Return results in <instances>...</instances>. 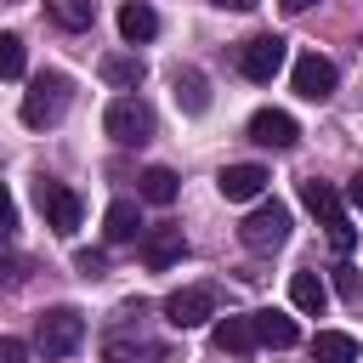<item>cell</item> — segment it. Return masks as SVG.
Listing matches in <instances>:
<instances>
[{
    "mask_svg": "<svg viewBox=\"0 0 363 363\" xmlns=\"http://www.w3.org/2000/svg\"><path fill=\"white\" fill-rule=\"evenodd\" d=\"M142 318H147L142 301L119 312V323H113L108 340H102V357H108V363H164V346L142 335Z\"/></svg>",
    "mask_w": 363,
    "mask_h": 363,
    "instance_id": "1",
    "label": "cell"
},
{
    "mask_svg": "<svg viewBox=\"0 0 363 363\" xmlns=\"http://www.w3.org/2000/svg\"><path fill=\"white\" fill-rule=\"evenodd\" d=\"M79 340H85V318H79L74 306H51V312L34 318V352H40L45 363L79 352Z\"/></svg>",
    "mask_w": 363,
    "mask_h": 363,
    "instance_id": "2",
    "label": "cell"
},
{
    "mask_svg": "<svg viewBox=\"0 0 363 363\" xmlns=\"http://www.w3.org/2000/svg\"><path fill=\"white\" fill-rule=\"evenodd\" d=\"M62 113H68V74H57V68L34 74V85L23 91V125L45 130V125H57Z\"/></svg>",
    "mask_w": 363,
    "mask_h": 363,
    "instance_id": "3",
    "label": "cell"
},
{
    "mask_svg": "<svg viewBox=\"0 0 363 363\" xmlns=\"http://www.w3.org/2000/svg\"><path fill=\"white\" fill-rule=\"evenodd\" d=\"M301 199H306V210H312V216L329 227V244L346 255V250L357 244V227L346 221V210H340V193H335L329 182H306V187H301Z\"/></svg>",
    "mask_w": 363,
    "mask_h": 363,
    "instance_id": "4",
    "label": "cell"
},
{
    "mask_svg": "<svg viewBox=\"0 0 363 363\" xmlns=\"http://www.w3.org/2000/svg\"><path fill=\"white\" fill-rule=\"evenodd\" d=\"M108 136L119 142V147H142L147 136H153V108L142 102V96H119V102H108Z\"/></svg>",
    "mask_w": 363,
    "mask_h": 363,
    "instance_id": "5",
    "label": "cell"
},
{
    "mask_svg": "<svg viewBox=\"0 0 363 363\" xmlns=\"http://www.w3.org/2000/svg\"><path fill=\"white\" fill-rule=\"evenodd\" d=\"M238 238H244V250H255V255H272V250L289 238V210H284V204H255V210L244 216Z\"/></svg>",
    "mask_w": 363,
    "mask_h": 363,
    "instance_id": "6",
    "label": "cell"
},
{
    "mask_svg": "<svg viewBox=\"0 0 363 363\" xmlns=\"http://www.w3.org/2000/svg\"><path fill=\"white\" fill-rule=\"evenodd\" d=\"M34 199H40V216H45V227L51 233H62V238H74L79 233V193L74 187H62V182H34Z\"/></svg>",
    "mask_w": 363,
    "mask_h": 363,
    "instance_id": "7",
    "label": "cell"
},
{
    "mask_svg": "<svg viewBox=\"0 0 363 363\" xmlns=\"http://www.w3.org/2000/svg\"><path fill=\"white\" fill-rule=\"evenodd\" d=\"M164 318H170L176 329H199V323H210V318H216V289H210V284H187V289L164 295Z\"/></svg>",
    "mask_w": 363,
    "mask_h": 363,
    "instance_id": "8",
    "label": "cell"
},
{
    "mask_svg": "<svg viewBox=\"0 0 363 363\" xmlns=\"http://www.w3.org/2000/svg\"><path fill=\"white\" fill-rule=\"evenodd\" d=\"M284 57H289V45L278 40V34H255L244 51H238V68H244V79H255V85H267L278 68H284Z\"/></svg>",
    "mask_w": 363,
    "mask_h": 363,
    "instance_id": "9",
    "label": "cell"
},
{
    "mask_svg": "<svg viewBox=\"0 0 363 363\" xmlns=\"http://www.w3.org/2000/svg\"><path fill=\"white\" fill-rule=\"evenodd\" d=\"M289 79H295V96H306V102H323V96H335V62H329V57H318V51L295 57Z\"/></svg>",
    "mask_w": 363,
    "mask_h": 363,
    "instance_id": "10",
    "label": "cell"
},
{
    "mask_svg": "<svg viewBox=\"0 0 363 363\" xmlns=\"http://www.w3.org/2000/svg\"><path fill=\"white\" fill-rule=\"evenodd\" d=\"M182 250H187V238H182V227H170V221H159V227H147V233H142V261H147L153 272L176 267V261H182Z\"/></svg>",
    "mask_w": 363,
    "mask_h": 363,
    "instance_id": "11",
    "label": "cell"
},
{
    "mask_svg": "<svg viewBox=\"0 0 363 363\" xmlns=\"http://www.w3.org/2000/svg\"><path fill=\"white\" fill-rule=\"evenodd\" d=\"M216 187H221V199L250 204V199H261V193H267V170H261V164H227V170L216 176Z\"/></svg>",
    "mask_w": 363,
    "mask_h": 363,
    "instance_id": "12",
    "label": "cell"
},
{
    "mask_svg": "<svg viewBox=\"0 0 363 363\" xmlns=\"http://www.w3.org/2000/svg\"><path fill=\"white\" fill-rule=\"evenodd\" d=\"M295 119L284 113V108H261L255 119H250V142H261V147H295Z\"/></svg>",
    "mask_w": 363,
    "mask_h": 363,
    "instance_id": "13",
    "label": "cell"
},
{
    "mask_svg": "<svg viewBox=\"0 0 363 363\" xmlns=\"http://www.w3.org/2000/svg\"><path fill=\"white\" fill-rule=\"evenodd\" d=\"M147 227H142V210H136V199H113L108 204V216H102V238L108 244H136Z\"/></svg>",
    "mask_w": 363,
    "mask_h": 363,
    "instance_id": "14",
    "label": "cell"
},
{
    "mask_svg": "<svg viewBox=\"0 0 363 363\" xmlns=\"http://www.w3.org/2000/svg\"><path fill=\"white\" fill-rule=\"evenodd\" d=\"M250 318H255V340L272 346V352H289V346L301 340L295 318H284V312H272V306H267V312H250Z\"/></svg>",
    "mask_w": 363,
    "mask_h": 363,
    "instance_id": "15",
    "label": "cell"
},
{
    "mask_svg": "<svg viewBox=\"0 0 363 363\" xmlns=\"http://www.w3.org/2000/svg\"><path fill=\"white\" fill-rule=\"evenodd\" d=\"M119 34H125L130 45L153 40V34H159V17H153V6H147V0H125V6H119Z\"/></svg>",
    "mask_w": 363,
    "mask_h": 363,
    "instance_id": "16",
    "label": "cell"
},
{
    "mask_svg": "<svg viewBox=\"0 0 363 363\" xmlns=\"http://www.w3.org/2000/svg\"><path fill=\"white\" fill-rule=\"evenodd\" d=\"M142 74H147V68H142V57H130V51H108V57H102V79H108L113 91H136Z\"/></svg>",
    "mask_w": 363,
    "mask_h": 363,
    "instance_id": "17",
    "label": "cell"
},
{
    "mask_svg": "<svg viewBox=\"0 0 363 363\" xmlns=\"http://www.w3.org/2000/svg\"><path fill=\"white\" fill-rule=\"evenodd\" d=\"M170 91H176V102H182L187 113H204V108H210V85H204L199 68H176V74H170Z\"/></svg>",
    "mask_w": 363,
    "mask_h": 363,
    "instance_id": "18",
    "label": "cell"
},
{
    "mask_svg": "<svg viewBox=\"0 0 363 363\" xmlns=\"http://www.w3.org/2000/svg\"><path fill=\"white\" fill-rule=\"evenodd\" d=\"M216 346L233 352V357H244L250 346H261V340H255V318H250V312H244V318H221V323H216Z\"/></svg>",
    "mask_w": 363,
    "mask_h": 363,
    "instance_id": "19",
    "label": "cell"
},
{
    "mask_svg": "<svg viewBox=\"0 0 363 363\" xmlns=\"http://www.w3.org/2000/svg\"><path fill=\"white\" fill-rule=\"evenodd\" d=\"M289 301H295L301 312H312V318H318V312L329 306V284H323L318 272H295V278H289Z\"/></svg>",
    "mask_w": 363,
    "mask_h": 363,
    "instance_id": "20",
    "label": "cell"
},
{
    "mask_svg": "<svg viewBox=\"0 0 363 363\" xmlns=\"http://www.w3.org/2000/svg\"><path fill=\"white\" fill-rule=\"evenodd\" d=\"M312 363H357V340L340 335V329H323L312 340Z\"/></svg>",
    "mask_w": 363,
    "mask_h": 363,
    "instance_id": "21",
    "label": "cell"
},
{
    "mask_svg": "<svg viewBox=\"0 0 363 363\" xmlns=\"http://www.w3.org/2000/svg\"><path fill=\"white\" fill-rule=\"evenodd\" d=\"M142 199H147V204H170V199H176V170H164V164L142 170Z\"/></svg>",
    "mask_w": 363,
    "mask_h": 363,
    "instance_id": "22",
    "label": "cell"
},
{
    "mask_svg": "<svg viewBox=\"0 0 363 363\" xmlns=\"http://www.w3.org/2000/svg\"><path fill=\"white\" fill-rule=\"evenodd\" d=\"M45 11H51L62 28H91V17H96L91 0H45Z\"/></svg>",
    "mask_w": 363,
    "mask_h": 363,
    "instance_id": "23",
    "label": "cell"
},
{
    "mask_svg": "<svg viewBox=\"0 0 363 363\" xmlns=\"http://www.w3.org/2000/svg\"><path fill=\"white\" fill-rule=\"evenodd\" d=\"M17 74H23V40L0 34V79H17Z\"/></svg>",
    "mask_w": 363,
    "mask_h": 363,
    "instance_id": "24",
    "label": "cell"
},
{
    "mask_svg": "<svg viewBox=\"0 0 363 363\" xmlns=\"http://www.w3.org/2000/svg\"><path fill=\"white\" fill-rule=\"evenodd\" d=\"M335 289H340L346 301H363V278H357V267H335Z\"/></svg>",
    "mask_w": 363,
    "mask_h": 363,
    "instance_id": "25",
    "label": "cell"
},
{
    "mask_svg": "<svg viewBox=\"0 0 363 363\" xmlns=\"http://www.w3.org/2000/svg\"><path fill=\"white\" fill-rule=\"evenodd\" d=\"M17 284H23V261L11 250H0V289H17Z\"/></svg>",
    "mask_w": 363,
    "mask_h": 363,
    "instance_id": "26",
    "label": "cell"
},
{
    "mask_svg": "<svg viewBox=\"0 0 363 363\" xmlns=\"http://www.w3.org/2000/svg\"><path fill=\"white\" fill-rule=\"evenodd\" d=\"M11 233H17V204H11V193L0 182V238H11Z\"/></svg>",
    "mask_w": 363,
    "mask_h": 363,
    "instance_id": "27",
    "label": "cell"
},
{
    "mask_svg": "<svg viewBox=\"0 0 363 363\" xmlns=\"http://www.w3.org/2000/svg\"><path fill=\"white\" fill-rule=\"evenodd\" d=\"M74 267H79L85 278H102V272H108V261H102L96 250H79V255H74Z\"/></svg>",
    "mask_w": 363,
    "mask_h": 363,
    "instance_id": "28",
    "label": "cell"
},
{
    "mask_svg": "<svg viewBox=\"0 0 363 363\" xmlns=\"http://www.w3.org/2000/svg\"><path fill=\"white\" fill-rule=\"evenodd\" d=\"M0 363H28V346L11 340V335H0Z\"/></svg>",
    "mask_w": 363,
    "mask_h": 363,
    "instance_id": "29",
    "label": "cell"
},
{
    "mask_svg": "<svg viewBox=\"0 0 363 363\" xmlns=\"http://www.w3.org/2000/svg\"><path fill=\"white\" fill-rule=\"evenodd\" d=\"M346 199H352V204H357V210H363V170H357V176H352V182H346Z\"/></svg>",
    "mask_w": 363,
    "mask_h": 363,
    "instance_id": "30",
    "label": "cell"
},
{
    "mask_svg": "<svg viewBox=\"0 0 363 363\" xmlns=\"http://www.w3.org/2000/svg\"><path fill=\"white\" fill-rule=\"evenodd\" d=\"M210 6H227V11H250L255 0H210Z\"/></svg>",
    "mask_w": 363,
    "mask_h": 363,
    "instance_id": "31",
    "label": "cell"
},
{
    "mask_svg": "<svg viewBox=\"0 0 363 363\" xmlns=\"http://www.w3.org/2000/svg\"><path fill=\"white\" fill-rule=\"evenodd\" d=\"M284 11H306V6H318V0H278Z\"/></svg>",
    "mask_w": 363,
    "mask_h": 363,
    "instance_id": "32",
    "label": "cell"
}]
</instances>
